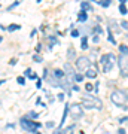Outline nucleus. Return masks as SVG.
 Masks as SVG:
<instances>
[{
	"mask_svg": "<svg viewBox=\"0 0 128 134\" xmlns=\"http://www.w3.org/2000/svg\"><path fill=\"white\" fill-rule=\"evenodd\" d=\"M82 107L101 110V109H103V103H101V100H100L98 97L91 96V94H88V92H86L85 96H84V98H82Z\"/></svg>",
	"mask_w": 128,
	"mask_h": 134,
	"instance_id": "obj_1",
	"label": "nucleus"
},
{
	"mask_svg": "<svg viewBox=\"0 0 128 134\" xmlns=\"http://www.w3.org/2000/svg\"><path fill=\"white\" fill-rule=\"evenodd\" d=\"M19 124H21V128L25 130L27 133H36V131H37V128H40V127H42V124H40V122L31 121L29 116H23V118H21V121H19Z\"/></svg>",
	"mask_w": 128,
	"mask_h": 134,
	"instance_id": "obj_2",
	"label": "nucleus"
},
{
	"mask_svg": "<svg viewBox=\"0 0 128 134\" xmlns=\"http://www.w3.org/2000/svg\"><path fill=\"white\" fill-rule=\"evenodd\" d=\"M100 63H101V66H103V72L109 73L110 70L113 69V66H115V57L112 55V54H106V55L101 57Z\"/></svg>",
	"mask_w": 128,
	"mask_h": 134,
	"instance_id": "obj_3",
	"label": "nucleus"
},
{
	"mask_svg": "<svg viewBox=\"0 0 128 134\" xmlns=\"http://www.w3.org/2000/svg\"><path fill=\"white\" fill-rule=\"evenodd\" d=\"M110 100H112V103L116 104V106H125L127 104V94L122 92V91H119V90H116V91L112 92Z\"/></svg>",
	"mask_w": 128,
	"mask_h": 134,
	"instance_id": "obj_4",
	"label": "nucleus"
},
{
	"mask_svg": "<svg viewBox=\"0 0 128 134\" xmlns=\"http://www.w3.org/2000/svg\"><path fill=\"white\" fill-rule=\"evenodd\" d=\"M69 113L73 118V121H77L84 116V107H82V104H76L75 103V104L69 106Z\"/></svg>",
	"mask_w": 128,
	"mask_h": 134,
	"instance_id": "obj_5",
	"label": "nucleus"
},
{
	"mask_svg": "<svg viewBox=\"0 0 128 134\" xmlns=\"http://www.w3.org/2000/svg\"><path fill=\"white\" fill-rule=\"evenodd\" d=\"M127 63H128V54L121 52V54H119V58H118V64H119V67H121V70H122L124 77H127V73H128Z\"/></svg>",
	"mask_w": 128,
	"mask_h": 134,
	"instance_id": "obj_6",
	"label": "nucleus"
},
{
	"mask_svg": "<svg viewBox=\"0 0 128 134\" xmlns=\"http://www.w3.org/2000/svg\"><path fill=\"white\" fill-rule=\"evenodd\" d=\"M90 66H91V61H90L88 57H79L76 60V69H77L79 72H85Z\"/></svg>",
	"mask_w": 128,
	"mask_h": 134,
	"instance_id": "obj_7",
	"label": "nucleus"
},
{
	"mask_svg": "<svg viewBox=\"0 0 128 134\" xmlns=\"http://www.w3.org/2000/svg\"><path fill=\"white\" fill-rule=\"evenodd\" d=\"M85 72H86L85 76L90 77V79H95V77H97V70H95V69H92V67H88Z\"/></svg>",
	"mask_w": 128,
	"mask_h": 134,
	"instance_id": "obj_8",
	"label": "nucleus"
},
{
	"mask_svg": "<svg viewBox=\"0 0 128 134\" xmlns=\"http://www.w3.org/2000/svg\"><path fill=\"white\" fill-rule=\"evenodd\" d=\"M86 19H88V14H86V10H81V12H79V15H77V21L85 23Z\"/></svg>",
	"mask_w": 128,
	"mask_h": 134,
	"instance_id": "obj_9",
	"label": "nucleus"
},
{
	"mask_svg": "<svg viewBox=\"0 0 128 134\" xmlns=\"http://www.w3.org/2000/svg\"><path fill=\"white\" fill-rule=\"evenodd\" d=\"M98 5H101L103 8H109V6L112 5V0H100Z\"/></svg>",
	"mask_w": 128,
	"mask_h": 134,
	"instance_id": "obj_10",
	"label": "nucleus"
},
{
	"mask_svg": "<svg viewBox=\"0 0 128 134\" xmlns=\"http://www.w3.org/2000/svg\"><path fill=\"white\" fill-rule=\"evenodd\" d=\"M73 130H75V124L70 125V127H67V128L63 130V134H73Z\"/></svg>",
	"mask_w": 128,
	"mask_h": 134,
	"instance_id": "obj_11",
	"label": "nucleus"
},
{
	"mask_svg": "<svg viewBox=\"0 0 128 134\" xmlns=\"http://www.w3.org/2000/svg\"><path fill=\"white\" fill-rule=\"evenodd\" d=\"M19 29H21V25H19V24H10L6 30H9V31H15V30H19Z\"/></svg>",
	"mask_w": 128,
	"mask_h": 134,
	"instance_id": "obj_12",
	"label": "nucleus"
},
{
	"mask_svg": "<svg viewBox=\"0 0 128 134\" xmlns=\"http://www.w3.org/2000/svg\"><path fill=\"white\" fill-rule=\"evenodd\" d=\"M119 12L122 15H127V6H125V3H121L119 5Z\"/></svg>",
	"mask_w": 128,
	"mask_h": 134,
	"instance_id": "obj_13",
	"label": "nucleus"
},
{
	"mask_svg": "<svg viewBox=\"0 0 128 134\" xmlns=\"http://www.w3.org/2000/svg\"><path fill=\"white\" fill-rule=\"evenodd\" d=\"M27 116H29L30 119H36V118L39 116V113H37V112H34V110H30L29 115H27Z\"/></svg>",
	"mask_w": 128,
	"mask_h": 134,
	"instance_id": "obj_14",
	"label": "nucleus"
},
{
	"mask_svg": "<svg viewBox=\"0 0 128 134\" xmlns=\"http://www.w3.org/2000/svg\"><path fill=\"white\" fill-rule=\"evenodd\" d=\"M81 8H82V10H91L90 3H86V2H82V3H81Z\"/></svg>",
	"mask_w": 128,
	"mask_h": 134,
	"instance_id": "obj_15",
	"label": "nucleus"
},
{
	"mask_svg": "<svg viewBox=\"0 0 128 134\" xmlns=\"http://www.w3.org/2000/svg\"><path fill=\"white\" fill-rule=\"evenodd\" d=\"M45 127H46L48 130H52V128H55V122H54V121H48L46 124H45Z\"/></svg>",
	"mask_w": 128,
	"mask_h": 134,
	"instance_id": "obj_16",
	"label": "nucleus"
},
{
	"mask_svg": "<svg viewBox=\"0 0 128 134\" xmlns=\"http://www.w3.org/2000/svg\"><path fill=\"white\" fill-rule=\"evenodd\" d=\"M81 46H82V49H84V51L88 48V39H86V36H85V37H82V45H81Z\"/></svg>",
	"mask_w": 128,
	"mask_h": 134,
	"instance_id": "obj_17",
	"label": "nucleus"
},
{
	"mask_svg": "<svg viewBox=\"0 0 128 134\" xmlns=\"http://www.w3.org/2000/svg\"><path fill=\"white\" fill-rule=\"evenodd\" d=\"M107 39H109V42L112 43V45H116V40H115L113 34H112V31H110V30H109V37H107Z\"/></svg>",
	"mask_w": 128,
	"mask_h": 134,
	"instance_id": "obj_18",
	"label": "nucleus"
},
{
	"mask_svg": "<svg viewBox=\"0 0 128 134\" xmlns=\"http://www.w3.org/2000/svg\"><path fill=\"white\" fill-rule=\"evenodd\" d=\"M19 3H21V0H15V3H12V5H10L9 8H8V10H12L14 8H16V6L19 5Z\"/></svg>",
	"mask_w": 128,
	"mask_h": 134,
	"instance_id": "obj_19",
	"label": "nucleus"
},
{
	"mask_svg": "<svg viewBox=\"0 0 128 134\" xmlns=\"http://www.w3.org/2000/svg\"><path fill=\"white\" fill-rule=\"evenodd\" d=\"M73 79H76L77 82H82V81H84V75L77 73V75H75V76H73Z\"/></svg>",
	"mask_w": 128,
	"mask_h": 134,
	"instance_id": "obj_20",
	"label": "nucleus"
},
{
	"mask_svg": "<svg viewBox=\"0 0 128 134\" xmlns=\"http://www.w3.org/2000/svg\"><path fill=\"white\" fill-rule=\"evenodd\" d=\"M94 33L95 34H101L103 33V29H101L100 25H97V27H94Z\"/></svg>",
	"mask_w": 128,
	"mask_h": 134,
	"instance_id": "obj_21",
	"label": "nucleus"
},
{
	"mask_svg": "<svg viewBox=\"0 0 128 134\" xmlns=\"http://www.w3.org/2000/svg\"><path fill=\"white\" fill-rule=\"evenodd\" d=\"M55 43H57V39L55 37H49V48H52Z\"/></svg>",
	"mask_w": 128,
	"mask_h": 134,
	"instance_id": "obj_22",
	"label": "nucleus"
},
{
	"mask_svg": "<svg viewBox=\"0 0 128 134\" xmlns=\"http://www.w3.org/2000/svg\"><path fill=\"white\" fill-rule=\"evenodd\" d=\"M33 60H34V61H36V63H42V60H43V58L40 57L39 54H36V55H34V57H33Z\"/></svg>",
	"mask_w": 128,
	"mask_h": 134,
	"instance_id": "obj_23",
	"label": "nucleus"
},
{
	"mask_svg": "<svg viewBox=\"0 0 128 134\" xmlns=\"http://www.w3.org/2000/svg\"><path fill=\"white\" fill-rule=\"evenodd\" d=\"M119 51H121V52H124V54H127V51H128L127 45H121V46H119Z\"/></svg>",
	"mask_w": 128,
	"mask_h": 134,
	"instance_id": "obj_24",
	"label": "nucleus"
},
{
	"mask_svg": "<svg viewBox=\"0 0 128 134\" xmlns=\"http://www.w3.org/2000/svg\"><path fill=\"white\" fill-rule=\"evenodd\" d=\"M85 90H86V92H91V91H92V90H94V86L91 85V83H86Z\"/></svg>",
	"mask_w": 128,
	"mask_h": 134,
	"instance_id": "obj_25",
	"label": "nucleus"
},
{
	"mask_svg": "<svg viewBox=\"0 0 128 134\" xmlns=\"http://www.w3.org/2000/svg\"><path fill=\"white\" fill-rule=\"evenodd\" d=\"M16 82H18L19 85H24V83H25V79H24V77H23V76H19V77H18V79H16Z\"/></svg>",
	"mask_w": 128,
	"mask_h": 134,
	"instance_id": "obj_26",
	"label": "nucleus"
},
{
	"mask_svg": "<svg viewBox=\"0 0 128 134\" xmlns=\"http://www.w3.org/2000/svg\"><path fill=\"white\" fill-rule=\"evenodd\" d=\"M71 37H77L79 36V30H71Z\"/></svg>",
	"mask_w": 128,
	"mask_h": 134,
	"instance_id": "obj_27",
	"label": "nucleus"
},
{
	"mask_svg": "<svg viewBox=\"0 0 128 134\" xmlns=\"http://www.w3.org/2000/svg\"><path fill=\"white\" fill-rule=\"evenodd\" d=\"M36 88H42V79H36Z\"/></svg>",
	"mask_w": 128,
	"mask_h": 134,
	"instance_id": "obj_28",
	"label": "nucleus"
},
{
	"mask_svg": "<svg viewBox=\"0 0 128 134\" xmlns=\"http://www.w3.org/2000/svg\"><path fill=\"white\" fill-rule=\"evenodd\" d=\"M121 27H122L124 30H127V27H128V23H127V21H122V23H121Z\"/></svg>",
	"mask_w": 128,
	"mask_h": 134,
	"instance_id": "obj_29",
	"label": "nucleus"
},
{
	"mask_svg": "<svg viewBox=\"0 0 128 134\" xmlns=\"http://www.w3.org/2000/svg\"><path fill=\"white\" fill-rule=\"evenodd\" d=\"M29 77H30V79H37L39 76H37V73H34V72H31V75H30Z\"/></svg>",
	"mask_w": 128,
	"mask_h": 134,
	"instance_id": "obj_30",
	"label": "nucleus"
},
{
	"mask_svg": "<svg viewBox=\"0 0 128 134\" xmlns=\"http://www.w3.org/2000/svg\"><path fill=\"white\" fill-rule=\"evenodd\" d=\"M24 75H25V76H30V75H31V69H25Z\"/></svg>",
	"mask_w": 128,
	"mask_h": 134,
	"instance_id": "obj_31",
	"label": "nucleus"
},
{
	"mask_svg": "<svg viewBox=\"0 0 128 134\" xmlns=\"http://www.w3.org/2000/svg\"><path fill=\"white\" fill-rule=\"evenodd\" d=\"M58 100H60V101L64 100V92H60V94H58Z\"/></svg>",
	"mask_w": 128,
	"mask_h": 134,
	"instance_id": "obj_32",
	"label": "nucleus"
},
{
	"mask_svg": "<svg viewBox=\"0 0 128 134\" xmlns=\"http://www.w3.org/2000/svg\"><path fill=\"white\" fill-rule=\"evenodd\" d=\"M73 55H75V51L73 49H69V58H73Z\"/></svg>",
	"mask_w": 128,
	"mask_h": 134,
	"instance_id": "obj_33",
	"label": "nucleus"
},
{
	"mask_svg": "<svg viewBox=\"0 0 128 134\" xmlns=\"http://www.w3.org/2000/svg\"><path fill=\"white\" fill-rule=\"evenodd\" d=\"M94 42H95V43L100 42V34H95V36H94Z\"/></svg>",
	"mask_w": 128,
	"mask_h": 134,
	"instance_id": "obj_34",
	"label": "nucleus"
},
{
	"mask_svg": "<svg viewBox=\"0 0 128 134\" xmlns=\"http://www.w3.org/2000/svg\"><path fill=\"white\" fill-rule=\"evenodd\" d=\"M119 122H121V124H125V122H127V116H124V118H121V119H119Z\"/></svg>",
	"mask_w": 128,
	"mask_h": 134,
	"instance_id": "obj_35",
	"label": "nucleus"
},
{
	"mask_svg": "<svg viewBox=\"0 0 128 134\" xmlns=\"http://www.w3.org/2000/svg\"><path fill=\"white\" fill-rule=\"evenodd\" d=\"M118 134H127V131H125L124 128H119L118 130Z\"/></svg>",
	"mask_w": 128,
	"mask_h": 134,
	"instance_id": "obj_36",
	"label": "nucleus"
},
{
	"mask_svg": "<svg viewBox=\"0 0 128 134\" xmlns=\"http://www.w3.org/2000/svg\"><path fill=\"white\" fill-rule=\"evenodd\" d=\"M54 134H63V128H58V130H55V131H54Z\"/></svg>",
	"mask_w": 128,
	"mask_h": 134,
	"instance_id": "obj_37",
	"label": "nucleus"
},
{
	"mask_svg": "<svg viewBox=\"0 0 128 134\" xmlns=\"http://www.w3.org/2000/svg\"><path fill=\"white\" fill-rule=\"evenodd\" d=\"M71 90H73V91H79L81 88H79V86H77V85H73V86H71Z\"/></svg>",
	"mask_w": 128,
	"mask_h": 134,
	"instance_id": "obj_38",
	"label": "nucleus"
},
{
	"mask_svg": "<svg viewBox=\"0 0 128 134\" xmlns=\"http://www.w3.org/2000/svg\"><path fill=\"white\" fill-rule=\"evenodd\" d=\"M40 49H42V45H40V43H39L37 46H36V51H37V52H39V51H40Z\"/></svg>",
	"mask_w": 128,
	"mask_h": 134,
	"instance_id": "obj_39",
	"label": "nucleus"
},
{
	"mask_svg": "<svg viewBox=\"0 0 128 134\" xmlns=\"http://www.w3.org/2000/svg\"><path fill=\"white\" fill-rule=\"evenodd\" d=\"M16 64V60H10V66H15Z\"/></svg>",
	"mask_w": 128,
	"mask_h": 134,
	"instance_id": "obj_40",
	"label": "nucleus"
},
{
	"mask_svg": "<svg viewBox=\"0 0 128 134\" xmlns=\"http://www.w3.org/2000/svg\"><path fill=\"white\" fill-rule=\"evenodd\" d=\"M119 2H121V3H127V0H119Z\"/></svg>",
	"mask_w": 128,
	"mask_h": 134,
	"instance_id": "obj_41",
	"label": "nucleus"
},
{
	"mask_svg": "<svg viewBox=\"0 0 128 134\" xmlns=\"http://www.w3.org/2000/svg\"><path fill=\"white\" fill-rule=\"evenodd\" d=\"M2 40H3V37H2V36H0V42H2Z\"/></svg>",
	"mask_w": 128,
	"mask_h": 134,
	"instance_id": "obj_42",
	"label": "nucleus"
},
{
	"mask_svg": "<svg viewBox=\"0 0 128 134\" xmlns=\"http://www.w3.org/2000/svg\"><path fill=\"white\" fill-rule=\"evenodd\" d=\"M103 134H107V133H103Z\"/></svg>",
	"mask_w": 128,
	"mask_h": 134,
	"instance_id": "obj_43",
	"label": "nucleus"
},
{
	"mask_svg": "<svg viewBox=\"0 0 128 134\" xmlns=\"http://www.w3.org/2000/svg\"><path fill=\"white\" fill-rule=\"evenodd\" d=\"M37 134H40V133H37Z\"/></svg>",
	"mask_w": 128,
	"mask_h": 134,
	"instance_id": "obj_44",
	"label": "nucleus"
}]
</instances>
